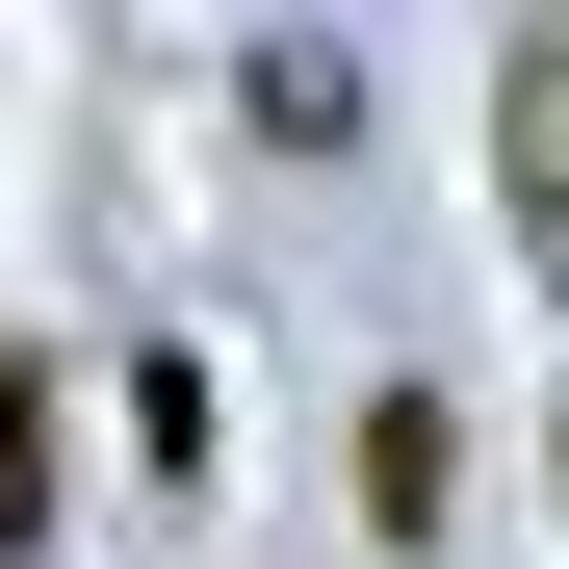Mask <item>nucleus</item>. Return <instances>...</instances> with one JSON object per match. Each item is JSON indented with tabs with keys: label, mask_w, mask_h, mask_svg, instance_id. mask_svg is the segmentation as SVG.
<instances>
[{
	"label": "nucleus",
	"mask_w": 569,
	"mask_h": 569,
	"mask_svg": "<svg viewBox=\"0 0 569 569\" xmlns=\"http://www.w3.org/2000/svg\"><path fill=\"white\" fill-rule=\"evenodd\" d=\"M492 208H518V259L569 284V27H518V52H492Z\"/></svg>",
	"instance_id": "1"
},
{
	"label": "nucleus",
	"mask_w": 569,
	"mask_h": 569,
	"mask_svg": "<svg viewBox=\"0 0 569 569\" xmlns=\"http://www.w3.org/2000/svg\"><path fill=\"white\" fill-rule=\"evenodd\" d=\"M337 492H362V543H440V518H466V415H440V389H362Z\"/></svg>",
	"instance_id": "2"
},
{
	"label": "nucleus",
	"mask_w": 569,
	"mask_h": 569,
	"mask_svg": "<svg viewBox=\"0 0 569 569\" xmlns=\"http://www.w3.org/2000/svg\"><path fill=\"white\" fill-rule=\"evenodd\" d=\"M27 543H52V362L0 337V569H27Z\"/></svg>",
	"instance_id": "3"
}]
</instances>
